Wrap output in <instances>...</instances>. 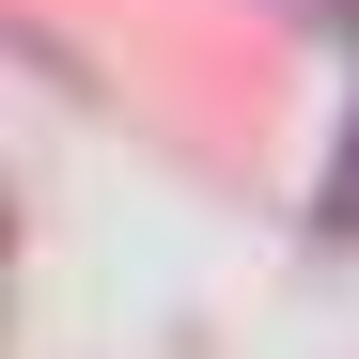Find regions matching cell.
I'll return each mask as SVG.
<instances>
[{"label": "cell", "instance_id": "obj_1", "mask_svg": "<svg viewBox=\"0 0 359 359\" xmlns=\"http://www.w3.org/2000/svg\"><path fill=\"white\" fill-rule=\"evenodd\" d=\"M313 234H359V126H344V172L313 188Z\"/></svg>", "mask_w": 359, "mask_h": 359}]
</instances>
